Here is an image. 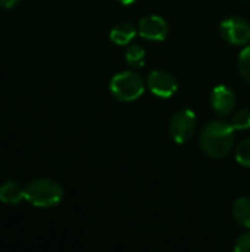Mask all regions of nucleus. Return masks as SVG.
Segmentation results:
<instances>
[{
	"instance_id": "nucleus-10",
	"label": "nucleus",
	"mask_w": 250,
	"mask_h": 252,
	"mask_svg": "<svg viewBox=\"0 0 250 252\" xmlns=\"http://www.w3.org/2000/svg\"><path fill=\"white\" fill-rule=\"evenodd\" d=\"M25 199V188L15 180H9L0 186V202L16 205Z\"/></svg>"
},
{
	"instance_id": "nucleus-3",
	"label": "nucleus",
	"mask_w": 250,
	"mask_h": 252,
	"mask_svg": "<svg viewBox=\"0 0 250 252\" xmlns=\"http://www.w3.org/2000/svg\"><path fill=\"white\" fill-rule=\"evenodd\" d=\"M146 89L143 77L134 71H124L115 74L109 83V90L112 96L119 102H134L137 100Z\"/></svg>"
},
{
	"instance_id": "nucleus-7",
	"label": "nucleus",
	"mask_w": 250,
	"mask_h": 252,
	"mask_svg": "<svg viewBox=\"0 0 250 252\" xmlns=\"http://www.w3.org/2000/svg\"><path fill=\"white\" fill-rule=\"evenodd\" d=\"M137 32L147 41H164L168 35V24L159 15H149L139 21Z\"/></svg>"
},
{
	"instance_id": "nucleus-2",
	"label": "nucleus",
	"mask_w": 250,
	"mask_h": 252,
	"mask_svg": "<svg viewBox=\"0 0 250 252\" xmlns=\"http://www.w3.org/2000/svg\"><path fill=\"white\" fill-rule=\"evenodd\" d=\"M63 189L52 179H34L25 186V201L37 208H52L62 202Z\"/></svg>"
},
{
	"instance_id": "nucleus-11",
	"label": "nucleus",
	"mask_w": 250,
	"mask_h": 252,
	"mask_svg": "<svg viewBox=\"0 0 250 252\" xmlns=\"http://www.w3.org/2000/svg\"><path fill=\"white\" fill-rule=\"evenodd\" d=\"M233 217L242 226L250 229V198L242 196L233 205Z\"/></svg>"
},
{
	"instance_id": "nucleus-18",
	"label": "nucleus",
	"mask_w": 250,
	"mask_h": 252,
	"mask_svg": "<svg viewBox=\"0 0 250 252\" xmlns=\"http://www.w3.org/2000/svg\"><path fill=\"white\" fill-rule=\"evenodd\" d=\"M119 3H122V4H125V6H128V4H133V3H136V0H118Z\"/></svg>"
},
{
	"instance_id": "nucleus-9",
	"label": "nucleus",
	"mask_w": 250,
	"mask_h": 252,
	"mask_svg": "<svg viewBox=\"0 0 250 252\" xmlns=\"http://www.w3.org/2000/svg\"><path fill=\"white\" fill-rule=\"evenodd\" d=\"M137 34H139L137 27H134L130 22H119L111 30L109 38L116 46H128V44H131V41L136 38Z\"/></svg>"
},
{
	"instance_id": "nucleus-15",
	"label": "nucleus",
	"mask_w": 250,
	"mask_h": 252,
	"mask_svg": "<svg viewBox=\"0 0 250 252\" xmlns=\"http://www.w3.org/2000/svg\"><path fill=\"white\" fill-rule=\"evenodd\" d=\"M236 161L243 167H250V137L239 143L236 149Z\"/></svg>"
},
{
	"instance_id": "nucleus-17",
	"label": "nucleus",
	"mask_w": 250,
	"mask_h": 252,
	"mask_svg": "<svg viewBox=\"0 0 250 252\" xmlns=\"http://www.w3.org/2000/svg\"><path fill=\"white\" fill-rule=\"evenodd\" d=\"M19 0H0V7L1 9H10L15 4H18Z\"/></svg>"
},
{
	"instance_id": "nucleus-5",
	"label": "nucleus",
	"mask_w": 250,
	"mask_h": 252,
	"mask_svg": "<svg viewBox=\"0 0 250 252\" xmlns=\"http://www.w3.org/2000/svg\"><path fill=\"white\" fill-rule=\"evenodd\" d=\"M222 38L233 46H245L250 41V24L240 16H230L220 25Z\"/></svg>"
},
{
	"instance_id": "nucleus-6",
	"label": "nucleus",
	"mask_w": 250,
	"mask_h": 252,
	"mask_svg": "<svg viewBox=\"0 0 250 252\" xmlns=\"http://www.w3.org/2000/svg\"><path fill=\"white\" fill-rule=\"evenodd\" d=\"M149 90L158 96V97H162V99H169L172 97L177 90H178V81L177 78L165 71V69H155L149 74L147 77V81H146Z\"/></svg>"
},
{
	"instance_id": "nucleus-1",
	"label": "nucleus",
	"mask_w": 250,
	"mask_h": 252,
	"mask_svg": "<svg viewBox=\"0 0 250 252\" xmlns=\"http://www.w3.org/2000/svg\"><path fill=\"white\" fill-rule=\"evenodd\" d=\"M234 128L224 120L209 121L200 133L199 143L205 155L214 159L225 158L234 146Z\"/></svg>"
},
{
	"instance_id": "nucleus-13",
	"label": "nucleus",
	"mask_w": 250,
	"mask_h": 252,
	"mask_svg": "<svg viewBox=\"0 0 250 252\" xmlns=\"http://www.w3.org/2000/svg\"><path fill=\"white\" fill-rule=\"evenodd\" d=\"M231 126L237 131L249 130L250 128V109H239L231 114Z\"/></svg>"
},
{
	"instance_id": "nucleus-16",
	"label": "nucleus",
	"mask_w": 250,
	"mask_h": 252,
	"mask_svg": "<svg viewBox=\"0 0 250 252\" xmlns=\"http://www.w3.org/2000/svg\"><path fill=\"white\" fill-rule=\"evenodd\" d=\"M234 250L237 252H250V232H245L237 238Z\"/></svg>"
},
{
	"instance_id": "nucleus-4",
	"label": "nucleus",
	"mask_w": 250,
	"mask_h": 252,
	"mask_svg": "<svg viewBox=\"0 0 250 252\" xmlns=\"http://www.w3.org/2000/svg\"><path fill=\"white\" fill-rule=\"evenodd\" d=\"M196 126H197L196 114L192 109H181L172 115L168 131L171 139L175 143L181 145L192 139V136L196 131Z\"/></svg>"
},
{
	"instance_id": "nucleus-8",
	"label": "nucleus",
	"mask_w": 250,
	"mask_h": 252,
	"mask_svg": "<svg viewBox=\"0 0 250 252\" xmlns=\"http://www.w3.org/2000/svg\"><path fill=\"white\" fill-rule=\"evenodd\" d=\"M211 106L220 117H228L236 108V94L227 86H217L211 94Z\"/></svg>"
},
{
	"instance_id": "nucleus-14",
	"label": "nucleus",
	"mask_w": 250,
	"mask_h": 252,
	"mask_svg": "<svg viewBox=\"0 0 250 252\" xmlns=\"http://www.w3.org/2000/svg\"><path fill=\"white\" fill-rule=\"evenodd\" d=\"M237 68H239L240 75L250 83V46H246L240 52L239 59H237Z\"/></svg>"
},
{
	"instance_id": "nucleus-12",
	"label": "nucleus",
	"mask_w": 250,
	"mask_h": 252,
	"mask_svg": "<svg viewBox=\"0 0 250 252\" xmlns=\"http://www.w3.org/2000/svg\"><path fill=\"white\" fill-rule=\"evenodd\" d=\"M125 62L131 66V68H143L146 63V50L143 46L133 43L128 44L127 50H125Z\"/></svg>"
}]
</instances>
